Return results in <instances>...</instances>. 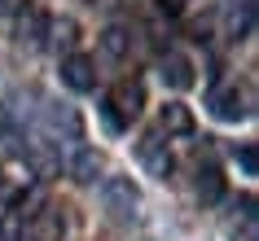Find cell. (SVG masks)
Returning <instances> with one entry per match:
<instances>
[{
	"label": "cell",
	"mask_w": 259,
	"mask_h": 241,
	"mask_svg": "<svg viewBox=\"0 0 259 241\" xmlns=\"http://www.w3.org/2000/svg\"><path fill=\"white\" fill-rule=\"evenodd\" d=\"M193 188H198V202H202V206H215V202L224 198V175H220V167H198Z\"/></svg>",
	"instance_id": "8"
},
{
	"label": "cell",
	"mask_w": 259,
	"mask_h": 241,
	"mask_svg": "<svg viewBox=\"0 0 259 241\" xmlns=\"http://www.w3.org/2000/svg\"><path fill=\"white\" fill-rule=\"evenodd\" d=\"M62 232H66V224L57 211H35L22 228V241H62Z\"/></svg>",
	"instance_id": "5"
},
{
	"label": "cell",
	"mask_w": 259,
	"mask_h": 241,
	"mask_svg": "<svg viewBox=\"0 0 259 241\" xmlns=\"http://www.w3.org/2000/svg\"><path fill=\"white\" fill-rule=\"evenodd\" d=\"M185 5H189V0H158V9H163V14H180Z\"/></svg>",
	"instance_id": "14"
},
{
	"label": "cell",
	"mask_w": 259,
	"mask_h": 241,
	"mask_svg": "<svg viewBox=\"0 0 259 241\" xmlns=\"http://www.w3.org/2000/svg\"><path fill=\"white\" fill-rule=\"evenodd\" d=\"M211 114H215L220 123H242V119H250V92L237 88V83L220 88V92L211 97Z\"/></svg>",
	"instance_id": "2"
},
{
	"label": "cell",
	"mask_w": 259,
	"mask_h": 241,
	"mask_svg": "<svg viewBox=\"0 0 259 241\" xmlns=\"http://www.w3.org/2000/svg\"><path fill=\"white\" fill-rule=\"evenodd\" d=\"M0 241H5V232H0Z\"/></svg>",
	"instance_id": "15"
},
{
	"label": "cell",
	"mask_w": 259,
	"mask_h": 241,
	"mask_svg": "<svg viewBox=\"0 0 259 241\" xmlns=\"http://www.w3.org/2000/svg\"><path fill=\"white\" fill-rule=\"evenodd\" d=\"M97 171H101V158H97L93 149H83L79 158H75V180H79V184H93Z\"/></svg>",
	"instance_id": "11"
},
{
	"label": "cell",
	"mask_w": 259,
	"mask_h": 241,
	"mask_svg": "<svg viewBox=\"0 0 259 241\" xmlns=\"http://www.w3.org/2000/svg\"><path fill=\"white\" fill-rule=\"evenodd\" d=\"M158 127H163L167 136H189V132H193V114H189V106H180V101L163 106V114H158Z\"/></svg>",
	"instance_id": "9"
},
{
	"label": "cell",
	"mask_w": 259,
	"mask_h": 241,
	"mask_svg": "<svg viewBox=\"0 0 259 241\" xmlns=\"http://www.w3.org/2000/svg\"><path fill=\"white\" fill-rule=\"evenodd\" d=\"M141 162H145V167H150V175H158V180H167V175H171V167H176V162H171V149H163V140H158V136H150V140L141 145Z\"/></svg>",
	"instance_id": "7"
},
{
	"label": "cell",
	"mask_w": 259,
	"mask_h": 241,
	"mask_svg": "<svg viewBox=\"0 0 259 241\" xmlns=\"http://www.w3.org/2000/svg\"><path fill=\"white\" fill-rule=\"evenodd\" d=\"M101 49H106L110 57H127V49H132V35L123 27H106L101 31Z\"/></svg>",
	"instance_id": "10"
},
{
	"label": "cell",
	"mask_w": 259,
	"mask_h": 241,
	"mask_svg": "<svg viewBox=\"0 0 259 241\" xmlns=\"http://www.w3.org/2000/svg\"><path fill=\"white\" fill-rule=\"evenodd\" d=\"M237 162L246 167V175H255V149H250V145H246L242 154H237Z\"/></svg>",
	"instance_id": "12"
},
{
	"label": "cell",
	"mask_w": 259,
	"mask_h": 241,
	"mask_svg": "<svg viewBox=\"0 0 259 241\" xmlns=\"http://www.w3.org/2000/svg\"><path fill=\"white\" fill-rule=\"evenodd\" d=\"M31 0H0V14H22Z\"/></svg>",
	"instance_id": "13"
},
{
	"label": "cell",
	"mask_w": 259,
	"mask_h": 241,
	"mask_svg": "<svg viewBox=\"0 0 259 241\" xmlns=\"http://www.w3.org/2000/svg\"><path fill=\"white\" fill-rule=\"evenodd\" d=\"M193 79H198V75H193V62L185 53H167L163 57V83L167 88L185 92V88H193Z\"/></svg>",
	"instance_id": "6"
},
{
	"label": "cell",
	"mask_w": 259,
	"mask_h": 241,
	"mask_svg": "<svg viewBox=\"0 0 259 241\" xmlns=\"http://www.w3.org/2000/svg\"><path fill=\"white\" fill-rule=\"evenodd\" d=\"M141 110H145V88H141L137 79H123V83H114L106 92L101 114H106V123L114 132H123V127H132V119H141Z\"/></svg>",
	"instance_id": "1"
},
{
	"label": "cell",
	"mask_w": 259,
	"mask_h": 241,
	"mask_svg": "<svg viewBox=\"0 0 259 241\" xmlns=\"http://www.w3.org/2000/svg\"><path fill=\"white\" fill-rule=\"evenodd\" d=\"M106 206H110V215H114V219H132V215H137V206H141L137 184H132V180H123V175L106 180Z\"/></svg>",
	"instance_id": "3"
},
{
	"label": "cell",
	"mask_w": 259,
	"mask_h": 241,
	"mask_svg": "<svg viewBox=\"0 0 259 241\" xmlns=\"http://www.w3.org/2000/svg\"><path fill=\"white\" fill-rule=\"evenodd\" d=\"M62 83H66L70 92H93L97 88V62L83 57V53L62 57Z\"/></svg>",
	"instance_id": "4"
}]
</instances>
